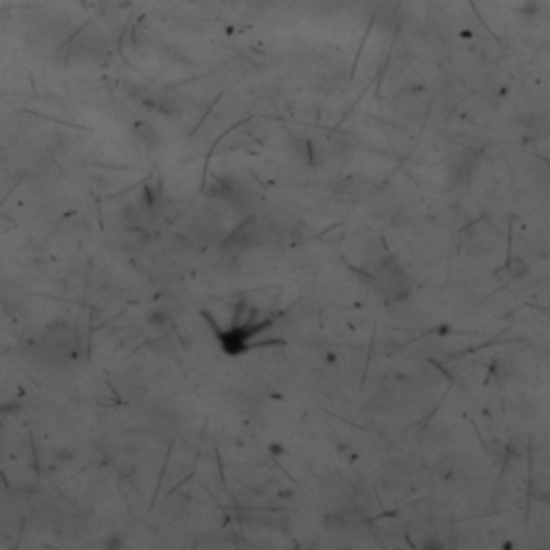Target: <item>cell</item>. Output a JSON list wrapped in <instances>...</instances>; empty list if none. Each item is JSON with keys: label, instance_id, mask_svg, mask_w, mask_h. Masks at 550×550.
Wrapping results in <instances>:
<instances>
[{"label": "cell", "instance_id": "cell-1", "mask_svg": "<svg viewBox=\"0 0 550 550\" xmlns=\"http://www.w3.org/2000/svg\"><path fill=\"white\" fill-rule=\"evenodd\" d=\"M379 286L381 290L387 295V297H392L396 301L400 299H406L411 295V286H409V279H406L402 267H400V262L396 258H387L381 262V267H379Z\"/></svg>", "mask_w": 550, "mask_h": 550}]
</instances>
